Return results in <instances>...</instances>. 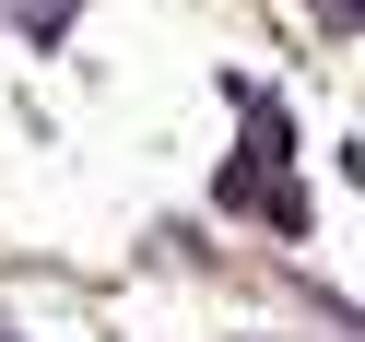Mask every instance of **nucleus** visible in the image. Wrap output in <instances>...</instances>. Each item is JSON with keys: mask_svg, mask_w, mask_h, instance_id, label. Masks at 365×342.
<instances>
[{"mask_svg": "<svg viewBox=\"0 0 365 342\" xmlns=\"http://www.w3.org/2000/svg\"><path fill=\"white\" fill-rule=\"evenodd\" d=\"M71 12H83V0H12V24H24L36 48H59V24H71Z\"/></svg>", "mask_w": 365, "mask_h": 342, "instance_id": "f257e3e1", "label": "nucleus"}, {"mask_svg": "<svg viewBox=\"0 0 365 342\" xmlns=\"http://www.w3.org/2000/svg\"><path fill=\"white\" fill-rule=\"evenodd\" d=\"M318 24H365V0H318Z\"/></svg>", "mask_w": 365, "mask_h": 342, "instance_id": "f03ea898", "label": "nucleus"}]
</instances>
